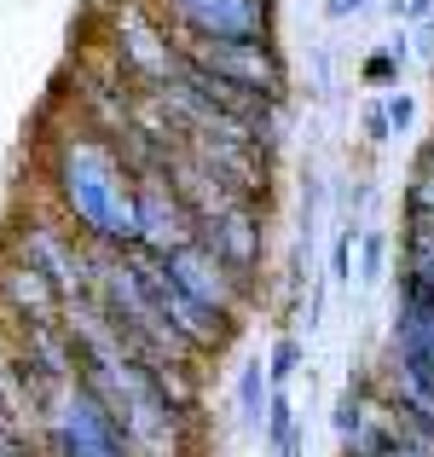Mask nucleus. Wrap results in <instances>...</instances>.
I'll list each match as a JSON object with an SVG mask.
<instances>
[{
  "instance_id": "f257e3e1",
  "label": "nucleus",
  "mask_w": 434,
  "mask_h": 457,
  "mask_svg": "<svg viewBox=\"0 0 434 457\" xmlns=\"http://www.w3.org/2000/svg\"><path fill=\"white\" fill-rule=\"evenodd\" d=\"M46 197L64 226L99 249H134V168L116 139L93 128H64L46 145Z\"/></svg>"
},
{
  "instance_id": "f03ea898",
  "label": "nucleus",
  "mask_w": 434,
  "mask_h": 457,
  "mask_svg": "<svg viewBox=\"0 0 434 457\" xmlns=\"http://www.w3.org/2000/svg\"><path fill=\"white\" fill-rule=\"evenodd\" d=\"M35 440H41L53 457H134V446L122 440V428L111 423V411L81 388V377L46 388Z\"/></svg>"
},
{
  "instance_id": "7ed1b4c3",
  "label": "nucleus",
  "mask_w": 434,
  "mask_h": 457,
  "mask_svg": "<svg viewBox=\"0 0 434 457\" xmlns=\"http://www.w3.org/2000/svg\"><path fill=\"white\" fill-rule=\"evenodd\" d=\"M12 255L29 261L64 302L93 295V244L76 232V226H64L58 214H29V220L12 232Z\"/></svg>"
},
{
  "instance_id": "20e7f679",
  "label": "nucleus",
  "mask_w": 434,
  "mask_h": 457,
  "mask_svg": "<svg viewBox=\"0 0 434 457\" xmlns=\"http://www.w3.org/2000/svg\"><path fill=\"white\" fill-rule=\"evenodd\" d=\"M179 58L209 70L214 81L261 93V99H284V87H289V70H284L279 46H272V35H255V41H179Z\"/></svg>"
},
{
  "instance_id": "39448f33",
  "label": "nucleus",
  "mask_w": 434,
  "mask_h": 457,
  "mask_svg": "<svg viewBox=\"0 0 434 457\" xmlns=\"http://www.w3.org/2000/svg\"><path fill=\"white\" fill-rule=\"evenodd\" d=\"M122 255H128V267L139 272V284H145V295H151V307L168 319V330H174V336H179V342H186L197 359L221 353V347H226V336H232V324H226V319H214L209 307H197V302H191V295H186V290H179V284L163 272V261H156L151 249H122Z\"/></svg>"
},
{
  "instance_id": "423d86ee",
  "label": "nucleus",
  "mask_w": 434,
  "mask_h": 457,
  "mask_svg": "<svg viewBox=\"0 0 434 457\" xmlns=\"http://www.w3.org/2000/svg\"><path fill=\"white\" fill-rule=\"evenodd\" d=\"M191 226H197V244L209 249V255H221L238 278H249V272L261 267V255H267L261 209H255V197H244V191H232V197L197 209V214H191Z\"/></svg>"
},
{
  "instance_id": "0eeeda50",
  "label": "nucleus",
  "mask_w": 434,
  "mask_h": 457,
  "mask_svg": "<svg viewBox=\"0 0 434 457\" xmlns=\"http://www.w3.org/2000/svg\"><path fill=\"white\" fill-rule=\"evenodd\" d=\"M156 261H163L168 278H174L197 307H209L214 319H226V324L244 319V307H249V278H238V272L226 267L221 255H209L197 237H191V244H179V249H168V255H156Z\"/></svg>"
},
{
  "instance_id": "6e6552de",
  "label": "nucleus",
  "mask_w": 434,
  "mask_h": 457,
  "mask_svg": "<svg viewBox=\"0 0 434 457\" xmlns=\"http://www.w3.org/2000/svg\"><path fill=\"white\" fill-rule=\"evenodd\" d=\"M116 70H122L139 93L163 87V81L179 70V41L168 35V23L151 18L145 6L116 12Z\"/></svg>"
},
{
  "instance_id": "1a4fd4ad",
  "label": "nucleus",
  "mask_w": 434,
  "mask_h": 457,
  "mask_svg": "<svg viewBox=\"0 0 434 457\" xmlns=\"http://www.w3.org/2000/svg\"><path fill=\"white\" fill-rule=\"evenodd\" d=\"M179 41H255L272 29V0H163Z\"/></svg>"
},
{
  "instance_id": "9d476101",
  "label": "nucleus",
  "mask_w": 434,
  "mask_h": 457,
  "mask_svg": "<svg viewBox=\"0 0 434 457\" xmlns=\"http://www.w3.org/2000/svg\"><path fill=\"white\" fill-rule=\"evenodd\" d=\"M191 237H197V226H191V209L174 191V179L163 168H139L134 174V249L168 255V249L191 244Z\"/></svg>"
},
{
  "instance_id": "9b49d317",
  "label": "nucleus",
  "mask_w": 434,
  "mask_h": 457,
  "mask_svg": "<svg viewBox=\"0 0 434 457\" xmlns=\"http://www.w3.org/2000/svg\"><path fill=\"white\" fill-rule=\"evenodd\" d=\"M0 307H6L18 324H41V319H58L64 295H58L53 284L29 267V261H18L6 249V255H0Z\"/></svg>"
},
{
  "instance_id": "f8f14e48",
  "label": "nucleus",
  "mask_w": 434,
  "mask_h": 457,
  "mask_svg": "<svg viewBox=\"0 0 434 457\" xmlns=\"http://www.w3.org/2000/svg\"><path fill=\"white\" fill-rule=\"evenodd\" d=\"M388 353L434 377V302H423L405 278H400V302H394V347Z\"/></svg>"
},
{
  "instance_id": "ddd939ff",
  "label": "nucleus",
  "mask_w": 434,
  "mask_h": 457,
  "mask_svg": "<svg viewBox=\"0 0 434 457\" xmlns=\"http://www.w3.org/2000/svg\"><path fill=\"white\" fill-rule=\"evenodd\" d=\"M405 284H412L423 302H434V220L412 214V232H405Z\"/></svg>"
},
{
  "instance_id": "4468645a",
  "label": "nucleus",
  "mask_w": 434,
  "mask_h": 457,
  "mask_svg": "<svg viewBox=\"0 0 434 457\" xmlns=\"http://www.w3.org/2000/svg\"><path fill=\"white\" fill-rule=\"evenodd\" d=\"M267 400H272L267 365H261V359H249L244 377H238V417H244L249 428H261V423H267Z\"/></svg>"
},
{
  "instance_id": "2eb2a0df",
  "label": "nucleus",
  "mask_w": 434,
  "mask_h": 457,
  "mask_svg": "<svg viewBox=\"0 0 434 457\" xmlns=\"http://www.w3.org/2000/svg\"><path fill=\"white\" fill-rule=\"evenodd\" d=\"M296 365H301V347H296V336H284V342H272V359H267V382H272V388H289V377H296Z\"/></svg>"
},
{
  "instance_id": "dca6fc26",
  "label": "nucleus",
  "mask_w": 434,
  "mask_h": 457,
  "mask_svg": "<svg viewBox=\"0 0 434 457\" xmlns=\"http://www.w3.org/2000/svg\"><path fill=\"white\" fill-rule=\"evenodd\" d=\"M382 122H388V134H405V128L417 122L412 93H388V99H382Z\"/></svg>"
},
{
  "instance_id": "f3484780",
  "label": "nucleus",
  "mask_w": 434,
  "mask_h": 457,
  "mask_svg": "<svg viewBox=\"0 0 434 457\" xmlns=\"http://www.w3.org/2000/svg\"><path fill=\"white\" fill-rule=\"evenodd\" d=\"M382 261H388V237L371 232L365 237V255H359V284H377L382 278Z\"/></svg>"
},
{
  "instance_id": "a211bd4d",
  "label": "nucleus",
  "mask_w": 434,
  "mask_h": 457,
  "mask_svg": "<svg viewBox=\"0 0 434 457\" xmlns=\"http://www.w3.org/2000/svg\"><path fill=\"white\" fill-rule=\"evenodd\" d=\"M0 457H41V440L23 428H0Z\"/></svg>"
},
{
  "instance_id": "6ab92c4d",
  "label": "nucleus",
  "mask_w": 434,
  "mask_h": 457,
  "mask_svg": "<svg viewBox=\"0 0 434 457\" xmlns=\"http://www.w3.org/2000/svg\"><path fill=\"white\" fill-rule=\"evenodd\" d=\"M354 237H359V232H354V220H347V226H342V237H336V255H330V278H336V284H347V261H354Z\"/></svg>"
},
{
  "instance_id": "aec40b11",
  "label": "nucleus",
  "mask_w": 434,
  "mask_h": 457,
  "mask_svg": "<svg viewBox=\"0 0 434 457\" xmlns=\"http://www.w3.org/2000/svg\"><path fill=\"white\" fill-rule=\"evenodd\" d=\"M400 18H412V23L434 18V0H405V6H400Z\"/></svg>"
},
{
  "instance_id": "412c9836",
  "label": "nucleus",
  "mask_w": 434,
  "mask_h": 457,
  "mask_svg": "<svg viewBox=\"0 0 434 457\" xmlns=\"http://www.w3.org/2000/svg\"><path fill=\"white\" fill-rule=\"evenodd\" d=\"M371 0H330V18H347V12H365Z\"/></svg>"
},
{
  "instance_id": "4be33fe9",
  "label": "nucleus",
  "mask_w": 434,
  "mask_h": 457,
  "mask_svg": "<svg viewBox=\"0 0 434 457\" xmlns=\"http://www.w3.org/2000/svg\"><path fill=\"white\" fill-rule=\"evenodd\" d=\"M429 162H434V145H429Z\"/></svg>"
}]
</instances>
